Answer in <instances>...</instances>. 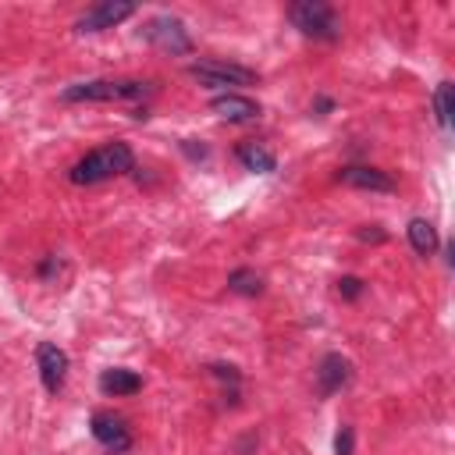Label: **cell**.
Instances as JSON below:
<instances>
[{
    "instance_id": "ffe728a7",
    "label": "cell",
    "mask_w": 455,
    "mask_h": 455,
    "mask_svg": "<svg viewBox=\"0 0 455 455\" xmlns=\"http://www.w3.org/2000/svg\"><path fill=\"white\" fill-rule=\"evenodd\" d=\"M352 441H355L352 427H341L338 437H334V455H352Z\"/></svg>"
},
{
    "instance_id": "277c9868",
    "label": "cell",
    "mask_w": 455,
    "mask_h": 455,
    "mask_svg": "<svg viewBox=\"0 0 455 455\" xmlns=\"http://www.w3.org/2000/svg\"><path fill=\"white\" fill-rule=\"evenodd\" d=\"M185 71H188L199 85H206V89H224V92H231L235 85H256V82H259V75H256L252 68L235 64V60H224V57L192 60Z\"/></svg>"
},
{
    "instance_id": "8992f818",
    "label": "cell",
    "mask_w": 455,
    "mask_h": 455,
    "mask_svg": "<svg viewBox=\"0 0 455 455\" xmlns=\"http://www.w3.org/2000/svg\"><path fill=\"white\" fill-rule=\"evenodd\" d=\"M135 14V4H128V0H100V4H92L78 21H75V32H103V28H114V25H121L124 18H132Z\"/></svg>"
},
{
    "instance_id": "4fadbf2b",
    "label": "cell",
    "mask_w": 455,
    "mask_h": 455,
    "mask_svg": "<svg viewBox=\"0 0 455 455\" xmlns=\"http://www.w3.org/2000/svg\"><path fill=\"white\" fill-rule=\"evenodd\" d=\"M235 156H238V164H242L245 171H252V174H270V171L277 167V156H274V153H270L263 142H256V139L238 142Z\"/></svg>"
},
{
    "instance_id": "e0dca14e",
    "label": "cell",
    "mask_w": 455,
    "mask_h": 455,
    "mask_svg": "<svg viewBox=\"0 0 455 455\" xmlns=\"http://www.w3.org/2000/svg\"><path fill=\"white\" fill-rule=\"evenodd\" d=\"M355 238H359V242H373V245H380V242H387V231H384L380 224H363V228L355 231Z\"/></svg>"
},
{
    "instance_id": "52a82bcc",
    "label": "cell",
    "mask_w": 455,
    "mask_h": 455,
    "mask_svg": "<svg viewBox=\"0 0 455 455\" xmlns=\"http://www.w3.org/2000/svg\"><path fill=\"white\" fill-rule=\"evenodd\" d=\"M36 366H39V380L50 395H57L68 380V352L53 341H39L36 345Z\"/></svg>"
},
{
    "instance_id": "6da1fadb",
    "label": "cell",
    "mask_w": 455,
    "mask_h": 455,
    "mask_svg": "<svg viewBox=\"0 0 455 455\" xmlns=\"http://www.w3.org/2000/svg\"><path fill=\"white\" fill-rule=\"evenodd\" d=\"M135 171V153L128 142H107L92 153H85L71 171H68V181L71 185H100V181H110V178H121Z\"/></svg>"
},
{
    "instance_id": "7c38bea8",
    "label": "cell",
    "mask_w": 455,
    "mask_h": 455,
    "mask_svg": "<svg viewBox=\"0 0 455 455\" xmlns=\"http://www.w3.org/2000/svg\"><path fill=\"white\" fill-rule=\"evenodd\" d=\"M100 391L103 395H114V398L135 395V391H142V377L135 370H128V366H110V370L100 373Z\"/></svg>"
},
{
    "instance_id": "5bb4252c",
    "label": "cell",
    "mask_w": 455,
    "mask_h": 455,
    "mask_svg": "<svg viewBox=\"0 0 455 455\" xmlns=\"http://www.w3.org/2000/svg\"><path fill=\"white\" fill-rule=\"evenodd\" d=\"M405 235H409V245H412L419 256H430V252L437 249V228H434L427 217H412L409 228H405Z\"/></svg>"
},
{
    "instance_id": "3957f363",
    "label": "cell",
    "mask_w": 455,
    "mask_h": 455,
    "mask_svg": "<svg viewBox=\"0 0 455 455\" xmlns=\"http://www.w3.org/2000/svg\"><path fill=\"white\" fill-rule=\"evenodd\" d=\"M288 18H291V25H295L302 36H309V39L334 43V39L341 36V18H338V11H334L331 4H323V0H299V4L288 7Z\"/></svg>"
},
{
    "instance_id": "603a6c76",
    "label": "cell",
    "mask_w": 455,
    "mask_h": 455,
    "mask_svg": "<svg viewBox=\"0 0 455 455\" xmlns=\"http://www.w3.org/2000/svg\"><path fill=\"white\" fill-rule=\"evenodd\" d=\"M313 110H320V114H327V110H334V100H327V96H320V100L313 103Z\"/></svg>"
},
{
    "instance_id": "30bf717a",
    "label": "cell",
    "mask_w": 455,
    "mask_h": 455,
    "mask_svg": "<svg viewBox=\"0 0 455 455\" xmlns=\"http://www.w3.org/2000/svg\"><path fill=\"white\" fill-rule=\"evenodd\" d=\"M352 380V363L341 355V352H327L316 366V391L323 398H331L334 391H341L345 384Z\"/></svg>"
},
{
    "instance_id": "9c48e42d",
    "label": "cell",
    "mask_w": 455,
    "mask_h": 455,
    "mask_svg": "<svg viewBox=\"0 0 455 455\" xmlns=\"http://www.w3.org/2000/svg\"><path fill=\"white\" fill-rule=\"evenodd\" d=\"M338 181L352 185V188H370V192H395V178L380 167H370V164H345L338 171Z\"/></svg>"
},
{
    "instance_id": "7402d4cb",
    "label": "cell",
    "mask_w": 455,
    "mask_h": 455,
    "mask_svg": "<svg viewBox=\"0 0 455 455\" xmlns=\"http://www.w3.org/2000/svg\"><path fill=\"white\" fill-rule=\"evenodd\" d=\"M181 149H185V156H192V160H206V156H210V149H206L203 142L196 146V139H185V142H181Z\"/></svg>"
},
{
    "instance_id": "5b68a950",
    "label": "cell",
    "mask_w": 455,
    "mask_h": 455,
    "mask_svg": "<svg viewBox=\"0 0 455 455\" xmlns=\"http://www.w3.org/2000/svg\"><path fill=\"white\" fill-rule=\"evenodd\" d=\"M142 39L153 43L156 50L171 53V57H181V53H192V36L185 28L181 18L174 14H153L146 25H142Z\"/></svg>"
},
{
    "instance_id": "9a60e30c",
    "label": "cell",
    "mask_w": 455,
    "mask_h": 455,
    "mask_svg": "<svg viewBox=\"0 0 455 455\" xmlns=\"http://www.w3.org/2000/svg\"><path fill=\"white\" fill-rule=\"evenodd\" d=\"M451 114H455V85L451 82H437V89H434V117H437V124L444 132L451 128Z\"/></svg>"
},
{
    "instance_id": "7a4b0ae2",
    "label": "cell",
    "mask_w": 455,
    "mask_h": 455,
    "mask_svg": "<svg viewBox=\"0 0 455 455\" xmlns=\"http://www.w3.org/2000/svg\"><path fill=\"white\" fill-rule=\"evenodd\" d=\"M153 92V82L142 78H89V82H75L60 92L64 103H132V100H146Z\"/></svg>"
},
{
    "instance_id": "ac0fdd59",
    "label": "cell",
    "mask_w": 455,
    "mask_h": 455,
    "mask_svg": "<svg viewBox=\"0 0 455 455\" xmlns=\"http://www.w3.org/2000/svg\"><path fill=\"white\" fill-rule=\"evenodd\" d=\"M60 267H64V263H60V256H57V252H50V256H46V259L36 267V274H39L43 281H53V277L60 274Z\"/></svg>"
},
{
    "instance_id": "8fae6325",
    "label": "cell",
    "mask_w": 455,
    "mask_h": 455,
    "mask_svg": "<svg viewBox=\"0 0 455 455\" xmlns=\"http://www.w3.org/2000/svg\"><path fill=\"white\" fill-rule=\"evenodd\" d=\"M210 110L224 121H235V124H245V121H256L259 117V103L242 96V92H220L210 100Z\"/></svg>"
},
{
    "instance_id": "ba28073f",
    "label": "cell",
    "mask_w": 455,
    "mask_h": 455,
    "mask_svg": "<svg viewBox=\"0 0 455 455\" xmlns=\"http://www.w3.org/2000/svg\"><path fill=\"white\" fill-rule=\"evenodd\" d=\"M89 430H92V437L107 448V451H114V455H121V451H128L132 448V430L124 427V419L121 416H114V412H92V419H89Z\"/></svg>"
},
{
    "instance_id": "2e32d148",
    "label": "cell",
    "mask_w": 455,
    "mask_h": 455,
    "mask_svg": "<svg viewBox=\"0 0 455 455\" xmlns=\"http://www.w3.org/2000/svg\"><path fill=\"white\" fill-rule=\"evenodd\" d=\"M228 288L235 295H259L263 291V277L256 270H249V267H238V270L228 274Z\"/></svg>"
},
{
    "instance_id": "44dd1931",
    "label": "cell",
    "mask_w": 455,
    "mask_h": 455,
    "mask_svg": "<svg viewBox=\"0 0 455 455\" xmlns=\"http://www.w3.org/2000/svg\"><path fill=\"white\" fill-rule=\"evenodd\" d=\"M210 373H213V377H220V380H231V384H238V380H242V373H238L235 366H224V363H213V366H210Z\"/></svg>"
},
{
    "instance_id": "d6986e66",
    "label": "cell",
    "mask_w": 455,
    "mask_h": 455,
    "mask_svg": "<svg viewBox=\"0 0 455 455\" xmlns=\"http://www.w3.org/2000/svg\"><path fill=\"white\" fill-rule=\"evenodd\" d=\"M363 291H366V284H363L359 277H341V281H338V295H341V299H359Z\"/></svg>"
}]
</instances>
